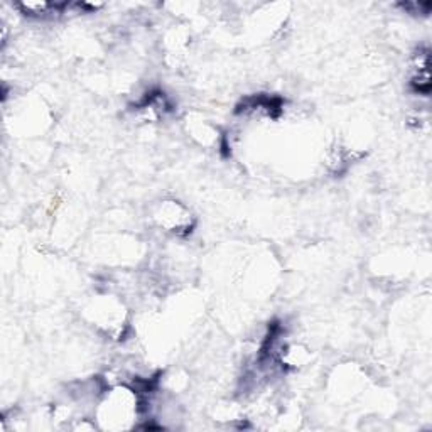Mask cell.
I'll return each instance as SVG.
<instances>
[{
  "mask_svg": "<svg viewBox=\"0 0 432 432\" xmlns=\"http://www.w3.org/2000/svg\"><path fill=\"white\" fill-rule=\"evenodd\" d=\"M400 7L404 10H407L409 14H424L427 15L431 10V2H405V3H400Z\"/></svg>",
  "mask_w": 432,
  "mask_h": 432,
  "instance_id": "1",
  "label": "cell"
}]
</instances>
